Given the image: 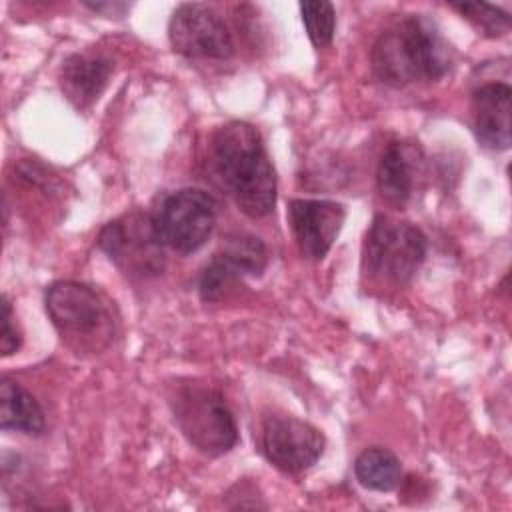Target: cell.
I'll list each match as a JSON object with an SVG mask.
<instances>
[{"instance_id":"5","label":"cell","mask_w":512,"mask_h":512,"mask_svg":"<svg viewBox=\"0 0 512 512\" xmlns=\"http://www.w3.org/2000/svg\"><path fill=\"white\" fill-rule=\"evenodd\" d=\"M426 258L424 232L406 220L378 214L364 240V270L388 284H408Z\"/></svg>"},{"instance_id":"4","label":"cell","mask_w":512,"mask_h":512,"mask_svg":"<svg viewBox=\"0 0 512 512\" xmlns=\"http://www.w3.org/2000/svg\"><path fill=\"white\" fill-rule=\"evenodd\" d=\"M170 408L182 436L206 456H222L238 442L236 420L224 396L212 386L188 382L176 386Z\"/></svg>"},{"instance_id":"16","label":"cell","mask_w":512,"mask_h":512,"mask_svg":"<svg viewBox=\"0 0 512 512\" xmlns=\"http://www.w3.org/2000/svg\"><path fill=\"white\" fill-rule=\"evenodd\" d=\"M354 474L364 488L390 492L402 482V464L388 448L372 446L356 456Z\"/></svg>"},{"instance_id":"18","label":"cell","mask_w":512,"mask_h":512,"mask_svg":"<svg viewBox=\"0 0 512 512\" xmlns=\"http://www.w3.org/2000/svg\"><path fill=\"white\" fill-rule=\"evenodd\" d=\"M452 8L456 12H460L470 24H474L480 32H484L486 36H502L510 30V16L508 12L492 6V4H484V2H464V4H452Z\"/></svg>"},{"instance_id":"13","label":"cell","mask_w":512,"mask_h":512,"mask_svg":"<svg viewBox=\"0 0 512 512\" xmlns=\"http://www.w3.org/2000/svg\"><path fill=\"white\" fill-rule=\"evenodd\" d=\"M422 166V150L410 142L392 140L382 150L376 188L392 206H404L416 188V178Z\"/></svg>"},{"instance_id":"14","label":"cell","mask_w":512,"mask_h":512,"mask_svg":"<svg viewBox=\"0 0 512 512\" xmlns=\"http://www.w3.org/2000/svg\"><path fill=\"white\" fill-rule=\"evenodd\" d=\"M112 60L96 52H78L64 60L60 70V86L66 98L78 108H88L102 94L112 74Z\"/></svg>"},{"instance_id":"2","label":"cell","mask_w":512,"mask_h":512,"mask_svg":"<svg viewBox=\"0 0 512 512\" xmlns=\"http://www.w3.org/2000/svg\"><path fill=\"white\" fill-rule=\"evenodd\" d=\"M370 60L378 80L402 88L442 78L452 68V48L434 20L406 14L380 32Z\"/></svg>"},{"instance_id":"15","label":"cell","mask_w":512,"mask_h":512,"mask_svg":"<svg viewBox=\"0 0 512 512\" xmlns=\"http://www.w3.org/2000/svg\"><path fill=\"white\" fill-rule=\"evenodd\" d=\"M0 426L30 436L44 432V412L36 398L18 382L2 378L0 384Z\"/></svg>"},{"instance_id":"1","label":"cell","mask_w":512,"mask_h":512,"mask_svg":"<svg viewBox=\"0 0 512 512\" xmlns=\"http://www.w3.org/2000/svg\"><path fill=\"white\" fill-rule=\"evenodd\" d=\"M208 156L214 174L246 216L262 218L274 210L276 172L252 124L232 120L216 128Z\"/></svg>"},{"instance_id":"17","label":"cell","mask_w":512,"mask_h":512,"mask_svg":"<svg viewBox=\"0 0 512 512\" xmlns=\"http://www.w3.org/2000/svg\"><path fill=\"white\" fill-rule=\"evenodd\" d=\"M300 14H302V22L310 42L316 48L328 46L336 30L334 6L326 0H308L300 4Z\"/></svg>"},{"instance_id":"11","label":"cell","mask_w":512,"mask_h":512,"mask_svg":"<svg viewBox=\"0 0 512 512\" xmlns=\"http://www.w3.org/2000/svg\"><path fill=\"white\" fill-rule=\"evenodd\" d=\"M346 208L334 200L296 198L288 204V224L302 256L322 260L340 234Z\"/></svg>"},{"instance_id":"7","label":"cell","mask_w":512,"mask_h":512,"mask_svg":"<svg viewBox=\"0 0 512 512\" xmlns=\"http://www.w3.org/2000/svg\"><path fill=\"white\" fill-rule=\"evenodd\" d=\"M218 204L200 188H182L168 194L156 214V226L166 248L178 254L200 250L216 226Z\"/></svg>"},{"instance_id":"19","label":"cell","mask_w":512,"mask_h":512,"mask_svg":"<svg viewBox=\"0 0 512 512\" xmlns=\"http://www.w3.org/2000/svg\"><path fill=\"white\" fill-rule=\"evenodd\" d=\"M22 344V336L16 328L14 322V314H12V306L8 296L2 298V332H0V350L2 356H10L14 354Z\"/></svg>"},{"instance_id":"6","label":"cell","mask_w":512,"mask_h":512,"mask_svg":"<svg viewBox=\"0 0 512 512\" xmlns=\"http://www.w3.org/2000/svg\"><path fill=\"white\" fill-rule=\"evenodd\" d=\"M98 246L126 276L150 278L166 264V244L148 212H130L108 222L98 234Z\"/></svg>"},{"instance_id":"9","label":"cell","mask_w":512,"mask_h":512,"mask_svg":"<svg viewBox=\"0 0 512 512\" xmlns=\"http://www.w3.org/2000/svg\"><path fill=\"white\" fill-rule=\"evenodd\" d=\"M262 452L266 460L288 474L308 470L324 452V434L294 416H270L262 426Z\"/></svg>"},{"instance_id":"10","label":"cell","mask_w":512,"mask_h":512,"mask_svg":"<svg viewBox=\"0 0 512 512\" xmlns=\"http://www.w3.org/2000/svg\"><path fill=\"white\" fill-rule=\"evenodd\" d=\"M268 264V250L254 234H230L204 266L198 292L204 302H216L242 276H260Z\"/></svg>"},{"instance_id":"20","label":"cell","mask_w":512,"mask_h":512,"mask_svg":"<svg viewBox=\"0 0 512 512\" xmlns=\"http://www.w3.org/2000/svg\"><path fill=\"white\" fill-rule=\"evenodd\" d=\"M86 6L90 8V10H94V12H106L108 16H114V14H122L124 10H128V4H124V2H86Z\"/></svg>"},{"instance_id":"12","label":"cell","mask_w":512,"mask_h":512,"mask_svg":"<svg viewBox=\"0 0 512 512\" xmlns=\"http://www.w3.org/2000/svg\"><path fill=\"white\" fill-rule=\"evenodd\" d=\"M510 98L506 82H488L472 92V128L484 148H510Z\"/></svg>"},{"instance_id":"3","label":"cell","mask_w":512,"mask_h":512,"mask_svg":"<svg viewBox=\"0 0 512 512\" xmlns=\"http://www.w3.org/2000/svg\"><path fill=\"white\" fill-rule=\"evenodd\" d=\"M44 304L60 340L72 352L100 354L112 344L118 320L112 302L96 288L74 280L54 282Z\"/></svg>"},{"instance_id":"8","label":"cell","mask_w":512,"mask_h":512,"mask_svg":"<svg viewBox=\"0 0 512 512\" xmlns=\"http://www.w3.org/2000/svg\"><path fill=\"white\" fill-rule=\"evenodd\" d=\"M172 48L190 60H226L234 40L226 22L206 4H180L168 22Z\"/></svg>"}]
</instances>
